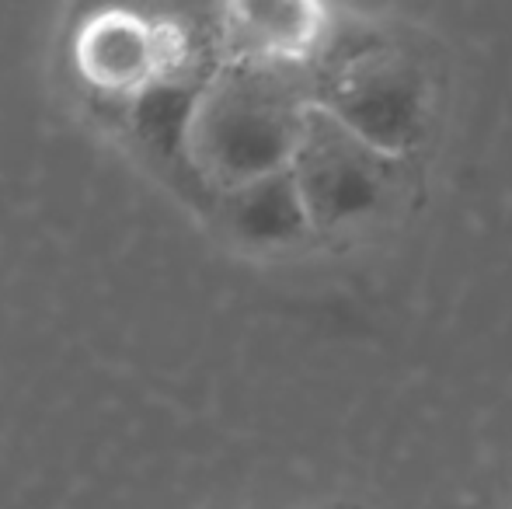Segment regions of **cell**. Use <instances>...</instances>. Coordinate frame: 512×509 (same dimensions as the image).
Returning <instances> with one entry per match:
<instances>
[{
  "label": "cell",
  "instance_id": "6da1fadb",
  "mask_svg": "<svg viewBox=\"0 0 512 509\" xmlns=\"http://www.w3.org/2000/svg\"><path fill=\"white\" fill-rule=\"evenodd\" d=\"M310 109V67L220 60L192 102L185 164L213 199L290 168Z\"/></svg>",
  "mask_w": 512,
  "mask_h": 509
},
{
  "label": "cell",
  "instance_id": "7a4b0ae2",
  "mask_svg": "<svg viewBox=\"0 0 512 509\" xmlns=\"http://www.w3.org/2000/svg\"><path fill=\"white\" fill-rule=\"evenodd\" d=\"M314 105L394 157H408L429 133L432 74L387 28L331 25L310 63Z\"/></svg>",
  "mask_w": 512,
  "mask_h": 509
},
{
  "label": "cell",
  "instance_id": "3957f363",
  "mask_svg": "<svg viewBox=\"0 0 512 509\" xmlns=\"http://www.w3.org/2000/svg\"><path fill=\"white\" fill-rule=\"evenodd\" d=\"M401 168L405 157L373 147L317 105L307 112L290 161L314 234H335L380 217L398 196Z\"/></svg>",
  "mask_w": 512,
  "mask_h": 509
},
{
  "label": "cell",
  "instance_id": "277c9868",
  "mask_svg": "<svg viewBox=\"0 0 512 509\" xmlns=\"http://www.w3.org/2000/svg\"><path fill=\"white\" fill-rule=\"evenodd\" d=\"M171 35V28L129 14H102L81 35V67L91 84L122 95H136L140 88L150 95L161 84H182L168 81V70L182 63V46Z\"/></svg>",
  "mask_w": 512,
  "mask_h": 509
},
{
  "label": "cell",
  "instance_id": "5b68a950",
  "mask_svg": "<svg viewBox=\"0 0 512 509\" xmlns=\"http://www.w3.org/2000/svg\"><path fill=\"white\" fill-rule=\"evenodd\" d=\"M328 14L307 4H237L216 11L220 60H265L310 67L328 39Z\"/></svg>",
  "mask_w": 512,
  "mask_h": 509
},
{
  "label": "cell",
  "instance_id": "8992f818",
  "mask_svg": "<svg viewBox=\"0 0 512 509\" xmlns=\"http://www.w3.org/2000/svg\"><path fill=\"white\" fill-rule=\"evenodd\" d=\"M216 213H220L223 227L251 248H286L314 234L290 168L220 192Z\"/></svg>",
  "mask_w": 512,
  "mask_h": 509
},
{
  "label": "cell",
  "instance_id": "52a82bcc",
  "mask_svg": "<svg viewBox=\"0 0 512 509\" xmlns=\"http://www.w3.org/2000/svg\"><path fill=\"white\" fill-rule=\"evenodd\" d=\"M335 509H352V506H335Z\"/></svg>",
  "mask_w": 512,
  "mask_h": 509
}]
</instances>
